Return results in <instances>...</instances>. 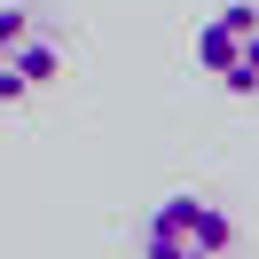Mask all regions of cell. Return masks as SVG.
I'll return each mask as SVG.
<instances>
[{
	"label": "cell",
	"mask_w": 259,
	"mask_h": 259,
	"mask_svg": "<svg viewBox=\"0 0 259 259\" xmlns=\"http://www.w3.org/2000/svg\"><path fill=\"white\" fill-rule=\"evenodd\" d=\"M63 79V32L39 0H0V102H32Z\"/></svg>",
	"instance_id": "1"
},
{
	"label": "cell",
	"mask_w": 259,
	"mask_h": 259,
	"mask_svg": "<svg viewBox=\"0 0 259 259\" xmlns=\"http://www.w3.org/2000/svg\"><path fill=\"white\" fill-rule=\"evenodd\" d=\"M228 251H236V220H228V204L196 189L157 196L142 220V259H228Z\"/></svg>",
	"instance_id": "2"
},
{
	"label": "cell",
	"mask_w": 259,
	"mask_h": 259,
	"mask_svg": "<svg viewBox=\"0 0 259 259\" xmlns=\"http://www.w3.org/2000/svg\"><path fill=\"white\" fill-rule=\"evenodd\" d=\"M196 63L236 102H259V8L251 0H228V8H212L196 24Z\"/></svg>",
	"instance_id": "3"
}]
</instances>
